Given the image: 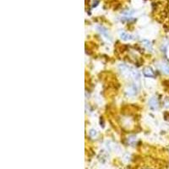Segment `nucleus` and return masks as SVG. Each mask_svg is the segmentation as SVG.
Wrapping results in <instances>:
<instances>
[{
	"label": "nucleus",
	"instance_id": "f257e3e1",
	"mask_svg": "<svg viewBox=\"0 0 169 169\" xmlns=\"http://www.w3.org/2000/svg\"><path fill=\"white\" fill-rule=\"evenodd\" d=\"M97 29H98V31H100V33H101V35L104 36L106 38L111 40V37H110V36H109L108 31H107V29H105V28L102 27V26H97Z\"/></svg>",
	"mask_w": 169,
	"mask_h": 169
},
{
	"label": "nucleus",
	"instance_id": "f03ea898",
	"mask_svg": "<svg viewBox=\"0 0 169 169\" xmlns=\"http://www.w3.org/2000/svg\"><path fill=\"white\" fill-rule=\"evenodd\" d=\"M149 103H150V107L152 109H155L158 107V101L155 98H151L150 100V101H149Z\"/></svg>",
	"mask_w": 169,
	"mask_h": 169
},
{
	"label": "nucleus",
	"instance_id": "7ed1b4c3",
	"mask_svg": "<svg viewBox=\"0 0 169 169\" xmlns=\"http://www.w3.org/2000/svg\"><path fill=\"white\" fill-rule=\"evenodd\" d=\"M120 37L123 40H125V41H127V40H131V39L133 38L132 36L128 35V34L125 33V32H122V33L120 34Z\"/></svg>",
	"mask_w": 169,
	"mask_h": 169
},
{
	"label": "nucleus",
	"instance_id": "20e7f679",
	"mask_svg": "<svg viewBox=\"0 0 169 169\" xmlns=\"http://www.w3.org/2000/svg\"><path fill=\"white\" fill-rule=\"evenodd\" d=\"M143 73H144L145 75L147 76V77H153V76H154L153 72L151 71V69H144Z\"/></svg>",
	"mask_w": 169,
	"mask_h": 169
},
{
	"label": "nucleus",
	"instance_id": "39448f33",
	"mask_svg": "<svg viewBox=\"0 0 169 169\" xmlns=\"http://www.w3.org/2000/svg\"><path fill=\"white\" fill-rule=\"evenodd\" d=\"M161 69L163 70V72L167 73V74H169V65L168 64H161Z\"/></svg>",
	"mask_w": 169,
	"mask_h": 169
},
{
	"label": "nucleus",
	"instance_id": "423d86ee",
	"mask_svg": "<svg viewBox=\"0 0 169 169\" xmlns=\"http://www.w3.org/2000/svg\"><path fill=\"white\" fill-rule=\"evenodd\" d=\"M143 42L146 43V44H145V45H146V46L148 47V48H149V47H150V48H151V45L150 41H143Z\"/></svg>",
	"mask_w": 169,
	"mask_h": 169
},
{
	"label": "nucleus",
	"instance_id": "0eeeda50",
	"mask_svg": "<svg viewBox=\"0 0 169 169\" xmlns=\"http://www.w3.org/2000/svg\"><path fill=\"white\" fill-rule=\"evenodd\" d=\"M90 134H91V136L94 137V136H95L96 134V130H93V129H92V130H91V132H90Z\"/></svg>",
	"mask_w": 169,
	"mask_h": 169
}]
</instances>
